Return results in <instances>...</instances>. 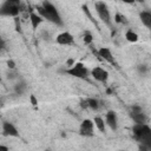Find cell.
<instances>
[{"instance_id":"obj_17","label":"cell","mask_w":151,"mask_h":151,"mask_svg":"<svg viewBox=\"0 0 151 151\" xmlns=\"http://www.w3.org/2000/svg\"><path fill=\"white\" fill-rule=\"evenodd\" d=\"M125 38H126V40L130 41V42H136V41H138V34H137L136 32H133L132 29H129V31L125 33Z\"/></svg>"},{"instance_id":"obj_29","label":"cell","mask_w":151,"mask_h":151,"mask_svg":"<svg viewBox=\"0 0 151 151\" xmlns=\"http://www.w3.org/2000/svg\"><path fill=\"white\" fill-rule=\"evenodd\" d=\"M123 2H125V4H134V0H122Z\"/></svg>"},{"instance_id":"obj_31","label":"cell","mask_w":151,"mask_h":151,"mask_svg":"<svg viewBox=\"0 0 151 151\" xmlns=\"http://www.w3.org/2000/svg\"><path fill=\"white\" fill-rule=\"evenodd\" d=\"M0 81H1V77H0Z\"/></svg>"},{"instance_id":"obj_27","label":"cell","mask_w":151,"mask_h":151,"mask_svg":"<svg viewBox=\"0 0 151 151\" xmlns=\"http://www.w3.org/2000/svg\"><path fill=\"white\" fill-rule=\"evenodd\" d=\"M11 4H14V5H20V0H6Z\"/></svg>"},{"instance_id":"obj_4","label":"cell","mask_w":151,"mask_h":151,"mask_svg":"<svg viewBox=\"0 0 151 151\" xmlns=\"http://www.w3.org/2000/svg\"><path fill=\"white\" fill-rule=\"evenodd\" d=\"M94 8H96V12H97L99 19L105 25H107V26L111 27V14H110V11H109L107 5L104 1H97L94 4Z\"/></svg>"},{"instance_id":"obj_3","label":"cell","mask_w":151,"mask_h":151,"mask_svg":"<svg viewBox=\"0 0 151 151\" xmlns=\"http://www.w3.org/2000/svg\"><path fill=\"white\" fill-rule=\"evenodd\" d=\"M64 73L71 76V77H74V78H79V79H85L87 80L88 79V70L86 68V66L83 64V63H74L71 67L66 68L64 71Z\"/></svg>"},{"instance_id":"obj_26","label":"cell","mask_w":151,"mask_h":151,"mask_svg":"<svg viewBox=\"0 0 151 151\" xmlns=\"http://www.w3.org/2000/svg\"><path fill=\"white\" fill-rule=\"evenodd\" d=\"M73 64H74V60H73V59H68V60L66 61V66H70V67H71Z\"/></svg>"},{"instance_id":"obj_12","label":"cell","mask_w":151,"mask_h":151,"mask_svg":"<svg viewBox=\"0 0 151 151\" xmlns=\"http://www.w3.org/2000/svg\"><path fill=\"white\" fill-rule=\"evenodd\" d=\"M139 18H140L142 24H143L146 28H151V13H150V12H147V11L140 12Z\"/></svg>"},{"instance_id":"obj_5","label":"cell","mask_w":151,"mask_h":151,"mask_svg":"<svg viewBox=\"0 0 151 151\" xmlns=\"http://www.w3.org/2000/svg\"><path fill=\"white\" fill-rule=\"evenodd\" d=\"M20 12V5H14L8 1H5L0 6V15L1 17H17Z\"/></svg>"},{"instance_id":"obj_30","label":"cell","mask_w":151,"mask_h":151,"mask_svg":"<svg viewBox=\"0 0 151 151\" xmlns=\"http://www.w3.org/2000/svg\"><path fill=\"white\" fill-rule=\"evenodd\" d=\"M134 2H140V4H143L144 0H134Z\"/></svg>"},{"instance_id":"obj_13","label":"cell","mask_w":151,"mask_h":151,"mask_svg":"<svg viewBox=\"0 0 151 151\" xmlns=\"http://www.w3.org/2000/svg\"><path fill=\"white\" fill-rule=\"evenodd\" d=\"M131 118L134 122V124H145L147 120V118L143 113V111L142 112H131Z\"/></svg>"},{"instance_id":"obj_20","label":"cell","mask_w":151,"mask_h":151,"mask_svg":"<svg viewBox=\"0 0 151 151\" xmlns=\"http://www.w3.org/2000/svg\"><path fill=\"white\" fill-rule=\"evenodd\" d=\"M114 21L118 22V24H120V22H126L125 17L122 15V14H119V13H116V15H114Z\"/></svg>"},{"instance_id":"obj_25","label":"cell","mask_w":151,"mask_h":151,"mask_svg":"<svg viewBox=\"0 0 151 151\" xmlns=\"http://www.w3.org/2000/svg\"><path fill=\"white\" fill-rule=\"evenodd\" d=\"M12 71H13V70H9V72L7 73V78H8V79H13V78H15V74H14Z\"/></svg>"},{"instance_id":"obj_23","label":"cell","mask_w":151,"mask_h":151,"mask_svg":"<svg viewBox=\"0 0 151 151\" xmlns=\"http://www.w3.org/2000/svg\"><path fill=\"white\" fill-rule=\"evenodd\" d=\"M131 110H132V112H142V111H143V110H142V107H140V106H138V105H133Z\"/></svg>"},{"instance_id":"obj_16","label":"cell","mask_w":151,"mask_h":151,"mask_svg":"<svg viewBox=\"0 0 151 151\" xmlns=\"http://www.w3.org/2000/svg\"><path fill=\"white\" fill-rule=\"evenodd\" d=\"M93 124L96 125V127L100 131V132H105V122L101 117H94L93 119Z\"/></svg>"},{"instance_id":"obj_1","label":"cell","mask_w":151,"mask_h":151,"mask_svg":"<svg viewBox=\"0 0 151 151\" xmlns=\"http://www.w3.org/2000/svg\"><path fill=\"white\" fill-rule=\"evenodd\" d=\"M37 9H38V14L42 19H46L58 26H63V20H61V17H60L58 9L48 0H44L41 6H37Z\"/></svg>"},{"instance_id":"obj_8","label":"cell","mask_w":151,"mask_h":151,"mask_svg":"<svg viewBox=\"0 0 151 151\" xmlns=\"http://www.w3.org/2000/svg\"><path fill=\"white\" fill-rule=\"evenodd\" d=\"M55 41H57V44H59V45L68 46V45L74 44V38H73V35H72L70 32H61V33H59V34L57 35Z\"/></svg>"},{"instance_id":"obj_24","label":"cell","mask_w":151,"mask_h":151,"mask_svg":"<svg viewBox=\"0 0 151 151\" xmlns=\"http://www.w3.org/2000/svg\"><path fill=\"white\" fill-rule=\"evenodd\" d=\"M80 106L83 107V109H87L88 106H87V100L85 99V100H80Z\"/></svg>"},{"instance_id":"obj_11","label":"cell","mask_w":151,"mask_h":151,"mask_svg":"<svg viewBox=\"0 0 151 151\" xmlns=\"http://www.w3.org/2000/svg\"><path fill=\"white\" fill-rule=\"evenodd\" d=\"M105 124H107L110 126L111 130L116 131L118 129V119H117V114L114 111H109L105 116Z\"/></svg>"},{"instance_id":"obj_21","label":"cell","mask_w":151,"mask_h":151,"mask_svg":"<svg viewBox=\"0 0 151 151\" xmlns=\"http://www.w3.org/2000/svg\"><path fill=\"white\" fill-rule=\"evenodd\" d=\"M7 67H8L9 70H15V61L12 60V59L7 60Z\"/></svg>"},{"instance_id":"obj_18","label":"cell","mask_w":151,"mask_h":151,"mask_svg":"<svg viewBox=\"0 0 151 151\" xmlns=\"http://www.w3.org/2000/svg\"><path fill=\"white\" fill-rule=\"evenodd\" d=\"M87 100V106L92 110H98L99 109V100L98 99H94V98H88L86 99Z\"/></svg>"},{"instance_id":"obj_9","label":"cell","mask_w":151,"mask_h":151,"mask_svg":"<svg viewBox=\"0 0 151 151\" xmlns=\"http://www.w3.org/2000/svg\"><path fill=\"white\" fill-rule=\"evenodd\" d=\"M2 134L5 137H19V131L11 122L2 123Z\"/></svg>"},{"instance_id":"obj_15","label":"cell","mask_w":151,"mask_h":151,"mask_svg":"<svg viewBox=\"0 0 151 151\" xmlns=\"http://www.w3.org/2000/svg\"><path fill=\"white\" fill-rule=\"evenodd\" d=\"M26 90H27V84H26L24 80L18 81V83L14 85V91H15V93L19 94V96L24 94V93L26 92Z\"/></svg>"},{"instance_id":"obj_2","label":"cell","mask_w":151,"mask_h":151,"mask_svg":"<svg viewBox=\"0 0 151 151\" xmlns=\"http://www.w3.org/2000/svg\"><path fill=\"white\" fill-rule=\"evenodd\" d=\"M132 132L138 142H140L143 145H146L147 150L151 149V129L146 123L134 124V126L132 127Z\"/></svg>"},{"instance_id":"obj_28","label":"cell","mask_w":151,"mask_h":151,"mask_svg":"<svg viewBox=\"0 0 151 151\" xmlns=\"http://www.w3.org/2000/svg\"><path fill=\"white\" fill-rule=\"evenodd\" d=\"M4 47H5V41H4V39L0 38V51H1Z\"/></svg>"},{"instance_id":"obj_22","label":"cell","mask_w":151,"mask_h":151,"mask_svg":"<svg viewBox=\"0 0 151 151\" xmlns=\"http://www.w3.org/2000/svg\"><path fill=\"white\" fill-rule=\"evenodd\" d=\"M29 99H31V103H32L33 106H37V105H38V100H37V98H35L34 94H31V96H29Z\"/></svg>"},{"instance_id":"obj_19","label":"cell","mask_w":151,"mask_h":151,"mask_svg":"<svg viewBox=\"0 0 151 151\" xmlns=\"http://www.w3.org/2000/svg\"><path fill=\"white\" fill-rule=\"evenodd\" d=\"M83 41H84L85 45H91V44H92V41H93V37H92L91 32L85 31V33H84V35H83Z\"/></svg>"},{"instance_id":"obj_7","label":"cell","mask_w":151,"mask_h":151,"mask_svg":"<svg viewBox=\"0 0 151 151\" xmlns=\"http://www.w3.org/2000/svg\"><path fill=\"white\" fill-rule=\"evenodd\" d=\"M91 76L97 80V81H99V83H106L107 81V79H109V72L106 71V70H104L103 67H99V66H97V67H93L92 70H91Z\"/></svg>"},{"instance_id":"obj_10","label":"cell","mask_w":151,"mask_h":151,"mask_svg":"<svg viewBox=\"0 0 151 151\" xmlns=\"http://www.w3.org/2000/svg\"><path fill=\"white\" fill-rule=\"evenodd\" d=\"M98 55L104 59L105 61H107L109 64H112V65H116V60H114V57L111 52V50L109 47H100L98 50Z\"/></svg>"},{"instance_id":"obj_14","label":"cell","mask_w":151,"mask_h":151,"mask_svg":"<svg viewBox=\"0 0 151 151\" xmlns=\"http://www.w3.org/2000/svg\"><path fill=\"white\" fill-rule=\"evenodd\" d=\"M29 20H31V24H32V28L33 29H37L38 27H39V25L42 22V18L39 15V14H37V13H34V12H31L29 13Z\"/></svg>"},{"instance_id":"obj_6","label":"cell","mask_w":151,"mask_h":151,"mask_svg":"<svg viewBox=\"0 0 151 151\" xmlns=\"http://www.w3.org/2000/svg\"><path fill=\"white\" fill-rule=\"evenodd\" d=\"M93 120L91 119H84L79 126V134L83 137H92L94 134L93 132Z\"/></svg>"}]
</instances>
